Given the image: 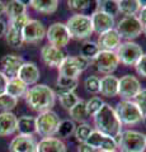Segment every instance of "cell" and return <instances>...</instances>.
<instances>
[{
    "label": "cell",
    "instance_id": "obj_21",
    "mask_svg": "<svg viewBox=\"0 0 146 152\" xmlns=\"http://www.w3.org/2000/svg\"><path fill=\"white\" fill-rule=\"evenodd\" d=\"M18 118L12 112H3L0 113V136L5 137L13 134L17 131Z\"/></svg>",
    "mask_w": 146,
    "mask_h": 152
},
{
    "label": "cell",
    "instance_id": "obj_10",
    "mask_svg": "<svg viewBox=\"0 0 146 152\" xmlns=\"http://www.w3.org/2000/svg\"><path fill=\"white\" fill-rule=\"evenodd\" d=\"M46 37L50 42L48 45L57 47V48H62V47L67 46L70 39H71L66 24H64V23H54V24H51L48 29L46 31Z\"/></svg>",
    "mask_w": 146,
    "mask_h": 152
},
{
    "label": "cell",
    "instance_id": "obj_18",
    "mask_svg": "<svg viewBox=\"0 0 146 152\" xmlns=\"http://www.w3.org/2000/svg\"><path fill=\"white\" fill-rule=\"evenodd\" d=\"M97 45L101 51L116 52L121 45V37L118 34V32L116 31V28H113L111 31H107L104 33H102V34H99Z\"/></svg>",
    "mask_w": 146,
    "mask_h": 152
},
{
    "label": "cell",
    "instance_id": "obj_37",
    "mask_svg": "<svg viewBox=\"0 0 146 152\" xmlns=\"http://www.w3.org/2000/svg\"><path fill=\"white\" fill-rule=\"evenodd\" d=\"M17 103H18V99L10 96L9 94H7V93L0 94V109H1V110H4V112L13 110V109L17 107Z\"/></svg>",
    "mask_w": 146,
    "mask_h": 152
},
{
    "label": "cell",
    "instance_id": "obj_50",
    "mask_svg": "<svg viewBox=\"0 0 146 152\" xmlns=\"http://www.w3.org/2000/svg\"><path fill=\"white\" fill-rule=\"evenodd\" d=\"M142 121H144V123H145V126H146V115L144 117V119H142Z\"/></svg>",
    "mask_w": 146,
    "mask_h": 152
},
{
    "label": "cell",
    "instance_id": "obj_32",
    "mask_svg": "<svg viewBox=\"0 0 146 152\" xmlns=\"http://www.w3.org/2000/svg\"><path fill=\"white\" fill-rule=\"evenodd\" d=\"M99 47L95 42L92 41H85L80 47V56H83L84 58H87L89 61H94V58L97 57V55L99 53Z\"/></svg>",
    "mask_w": 146,
    "mask_h": 152
},
{
    "label": "cell",
    "instance_id": "obj_17",
    "mask_svg": "<svg viewBox=\"0 0 146 152\" xmlns=\"http://www.w3.org/2000/svg\"><path fill=\"white\" fill-rule=\"evenodd\" d=\"M41 57L42 61L48 67H59L66 56L61 51V48H57V47H54L51 45H46L41 50Z\"/></svg>",
    "mask_w": 146,
    "mask_h": 152
},
{
    "label": "cell",
    "instance_id": "obj_33",
    "mask_svg": "<svg viewBox=\"0 0 146 152\" xmlns=\"http://www.w3.org/2000/svg\"><path fill=\"white\" fill-rule=\"evenodd\" d=\"M5 39H7V43L13 47V48H21L23 46V37H22V32L21 31H17L12 27H8V31L5 33Z\"/></svg>",
    "mask_w": 146,
    "mask_h": 152
},
{
    "label": "cell",
    "instance_id": "obj_5",
    "mask_svg": "<svg viewBox=\"0 0 146 152\" xmlns=\"http://www.w3.org/2000/svg\"><path fill=\"white\" fill-rule=\"evenodd\" d=\"M60 122L61 121L57 113H55L54 110L40 113V115L36 118V133H38L43 138L54 137L55 134H57Z\"/></svg>",
    "mask_w": 146,
    "mask_h": 152
},
{
    "label": "cell",
    "instance_id": "obj_4",
    "mask_svg": "<svg viewBox=\"0 0 146 152\" xmlns=\"http://www.w3.org/2000/svg\"><path fill=\"white\" fill-rule=\"evenodd\" d=\"M117 148L121 152H145L146 134L139 131H122Z\"/></svg>",
    "mask_w": 146,
    "mask_h": 152
},
{
    "label": "cell",
    "instance_id": "obj_24",
    "mask_svg": "<svg viewBox=\"0 0 146 152\" xmlns=\"http://www.w3.org/2000/svg\"><path fill=\"white\" fill-rule=\"evenodd\" d=\"M27 91H28V86L23 81H21L18 77L12 79V80H8L5 93L9 94L10 96L15 98V99L22 98V96H26Z\"/></svg>",
    "mask_w": 146,
    "mask_h": 152
},
{
    "label": "cell",
    "instance_id": "obj_20",
    "mask_svg": "<svg viewBox=\"0 0 146 152\" xmlns=\"http://www.w3.org/2000/svg\"><path fill=\"white\" fill-rule=\"evenodd\" d=\"M17 77L21 81L24 83L27 86L28 85H37V81H38L41 77V72L36 64L24 62L21 66L19 71H18Z\"/></svg>",
    "mask_w": 146,
    "mask_h": 152
},
{
    "label": "cell",
    "instance_id": "obj_27",
    "mask_svg": "<svg viewBox=\"0 0 146 152\" xmlns=\"http://www.w3.org/2000/svg\"><path fill=\"white\" fill-rule=\"evenodd\" d=\"M17 131L19 132V134L33 136V133H36V118L29 117V115L21 117L18 119Z\"/></svg>",
    "mask_w": 146,
    "mask_h": 152
},
{
    "label": "cell",
    "instance_id": "obj_12",
    "mask_svg": "<svg viewBox=\"0 0 146 152\" xmlns=\"http://www.w3.org/2000/svg\"><path fill=\"white\" fill-rule=\"evenodd\" d=\"M141 91L139 79L132 75H125L118 79V95L123 100H132Z\"/></svg>",
    "mask_w": 146,
    "mask_h": 152
},
{
    "label": "cell",
    "instance_id": "obj_39",
    "mask_svg": "<svg viewBox=\"0 0 146 152\" xmlns=\"http://www.w3.org/2000/svg\"><path fill=\"white\" fill-rule=\"evenodd\" d=\"M103 100L98 96H93L92 99H89L87 102V112L89 114V117H94L95 114L99 112V109L103 107Z\"/></svg>",
    "mask_w": 146,
    "mask_h": 152
},
{
    "label": "cell",
    "instance_id": "obj_40",
    "mask_svg": "<svg viewBox=\"0 0 146 152\" xmlns=\"http://www.w3.org/2000/svg\"><path fill=\"white\" fill-rule=\"evenodd\" d=\"M84 86L85 90L90 94H97L99 93V86H101V79L97 76H89L84 81Z\"/></svg>",
    "mask_w": 146,
    "mask_h": 152
},
{
    "label": "cell",
    "instance_id": "obj_47",
    "mask_svg": "<svg viewBox=\"0 0 146 152\" xmlns=\"http://www.w3.org/2000/svg\"><path fill=\"white\" fill-rule=\"evenodd\" d=\"M8 31V26H7V23L1 20L0 19V37H3V36H5V33Z\"/></svg>",
    "mask_w": 146,
    "mask_h": 152
},
{
    "label": "cell",
    "instance_id": "obj_34",
    "mask_svg": "<svg viewBox=\"0 0 146 152\" xmlns=\"http://www.w3.org/2000/svg\"><path fill=\"white\" fill-rule=\"evenodd\" d=\"M97 9L101 10L103 13L108 14V15H112L114 18L117 14H118V5H117V1L114 0H104V1H97Z\"/></svg>",
    "mask_w": 146,
    "mask_h": 152
},
{
    "label": "cell",
    "instance_id": "obj_31",
    "mask_svg": "<svg viewBox=\"0 0 146 152\" xmlns=\"http://www.w3.org/2000/svg\"><path fill=\"white\" fill-rule=\"evenodd\" d=\"M26 10H27L26 3L19 1V0L9 1L5 7V13L9 19H14L19 15H23V14H26Z\"/></svg>",
    "mask_w": 146,
    "mask_h": 152
},
{
    "label": "cell",
    "instance_id": "obj_11",
    "mask_svg": "<svg viewBox=\"0 0 146 152\" xmlns=\"http://www.w3.org/2000/svg\"><path fill=\"white\" fill-rule=\"evenodd\" d=\"M97 70L104 75H112L120 65V60L116 52L112 51H99V53L94 58Z\"/></svg>",
    "mask_w": 146,
    "mask_h": 152
},
{
    "label": "cell",
    "instance_id": "obj_1",
    "mask_svg": "<svg viewBox=\"0 0 146 152\" xmlns=\"http://www.w3.org/2000/svg\"><path fill=\"white\" fill-rule=\"evenodd\" d=\"M94 118V126L97 131L112 138H116L122 133V123L116 114V110L109 104H103Z\"/></svg>",
    "mask_w": 146,
    "mask_h": 152
},
{
    "label": "cell",
    "instance_id": "obj_38",
    "mask_svg": "<svg viewBox=\"0 0 146 152\" xmlns=\"http://www.w3.org/2000/svg\"><path fill=\"white\" fill-rule=\"evenodd\" d=\"M60 104L62 105V108L70 110L75 104H76L80 99L78 98V95L75 93H65V94H60Z\"/></svg>",
    "mask_w": 146,
    "mask_h": 152
},
{
    "label": "cell",
    "instance_id": "obj_15",
    "mask_svg": "<svg viewBox=\"0 0 146 152\" xmlns=\"http://www.w3.org/2000/svg\"><path fill=\"white\" fill-rule=\"evenodd\" d=\"M90 20L93 26V32L98 33V34H102V33H104L107 31L113 29L116 23L114 18L112 15H108V14L98 10V9L90 15Z\"/></svg>",
    "mask_w": 146,
    "mask_h": 152
},
{
    "label": "cell",
    "instance_id": "obj_35",
    "mask_svg": "<svg viewBox=\"0 0 146 152\" xmlns=\"http://www.w3.org/2000/svg\"><path fill=\"white\" fill-rule=\"evenodd\" d=\"M75 129H76V126L75 123L70 119H65V121H61L60 122V126H59V129H57V134L62 138H67L71 134L75 133Z\"/></svg>",
    "mask_w": 146,
    "mask_h": 152
},
{
    "label": "cell",
    "instance_id": "obj_36",
    "mask_svg": "<svg viewBox=\"0 0 146 152\" xmlns=\"http://www.w3.org/2000/svg\"><path fill=\"white\" fill-rule=\"evenodd\" d=\"M93 132V128L88 124V123H80L75 129V138L76 141H79L80 143H85L88 137L90 136V133Z\"/></svg>",
    "mask_w": 146,
    "mask_h": 152
},
{
    "label": "cell",
    "instance_id": "obj_30",
    "mask_svg": "<svg viewBox=\"0 0 146 152\" xmlns=\"http://www.w3.org/2000/svg\"><path fill=\"white\" fill-rule=\"evenodd\" d=\"M56 86H57V93L65 94V93H74V90L78 86V79L66 77V76H60L56 81Z\"/></svg>",
    "mask_w": 146,
    "mask_h": 152
},
{
    "label": "cell",
    "instance_id": "obj_19",
    "mask_svg": "<svg viewBox=\"0 0 146 152\" xmlns=\"http://www.w3.org/2000/svg\"><path fill=\"white\" fill-rule=\"evenodd\" d=\"M0 64H1L3 69H4L3 72L7 76V79L12 80V79L17 77L21 66L24 64V60H23L21 56H17V55H5L0 60Z\"/></svg>",
    "mask_w": 146,
    "mask_h": 152
},
{
    "label": "cell",
    "instance_id": "obj_26",
    "mask_svg": "<svg viewBox=\"0 0 146 152\" xmlns=\"http://www.w3.org/2000/svg\"><path fill=\"white\" fill-rule=\"evenodd\" d=\"M118 12L126 17H136L140 12V3L139 0H118Z\"/></svg>",
    "mask_w": 146,
    "mask_h": 152
},
{
    "label": "cell",
    "instance_id": "obj_44",
    "mask_svg": "<svg viewBox=\"0 0 146 152\" xmlns=\"http://www.w3.org/2000/svg\"><path fill=\"white\" fill-rule=\"evenodd\" d=\"M7 84H8V79H7V76L4 75L3 71H0V94L5 93Z\"/></svg>",
    "mask_w": 146,
    "mask_h": 152
},
{
    "label": "cell",
    "instance_id": "obj_8",
    "mask_svg": "<svg viewBox=\"0 0 146 152\" xmlns=\"http://www.w3.org/2000/svg\"><path fill=\"white\" fill-rule=\"evenodd\" d=\"M116 53L118 56L120 62L126 66H135L144 56V51L137 43H135L132 41H126L120 45Z\"/></svg>",
    "mask_w": 146,
    "mask_h": 152
},
{
    "label": "cell",
    "instance_id": "obj_6",
    "mask_svg": "<svg viewBox=\"0 0 146 152\" xmlns=\"http://www.w3.org/2000/svg\"><path fill=\"white\" fill-rule=\"evenodd\" d=\"M116 114L122 124L134 126L144 119V115L132 100H121L116 107Z\"/></svg>",
    "mask_w": 146,
    "mask_h": 152
},
{
    "label": "cell",
    "instance_id": "obj_9",
    "mask_svg": "<svg viewBox=\"0 0 146 152\" xmlns=\"http://www.w3.org/2000/svg\"><path fill=\"white\" fill-rule=\"evenodd\" d=\"M116 31L118 32L121 38H125L127 41H132L144 32V27L141 26L137 17H125L118 22Z\"/></svg>",
    "mask_w": 146,
    "mask_h": 152
},
{
    "label": "cell",
    "instance_id": "obj_14",
    "mask_svg": "<svg viewBox=\"0 0 146 152\" xmlns=\"http://www.w3.org/2000/svg\"><path fill=\"white\" fill-rule=\"evenodd\" d=\"M87 145L93 147L97 151H116L117 145L114 140L112 137H108L106 134H103L99 131H94L90 133V136L88 137V140L85 142Z\"/></svg>",
    "mask_w": 146,
    "mask_h": 152
},
{
    "label": "cell",
    "instance_id": "obj_16",
    "mask_svg": "<svg viewBox=\"0 0 146 152\" xmlns=\"http://www.w3.org/2000/svg\"><path fill=\"white\" fill-rule=\"evenodd\" d=\"M37 145H38V142L36 141L33 136L18 134L9 143V151L10 152H37Z\"/></svg>",
    "mask_w": 146,
    "mask_h": 152
},
{
    "label": "cell",
    "instance_id": "obj_28",
    "mask_svg": "<svg viewBox=\"0 0 146 152\" xmlns=\"http://www.w3.org/2000/svg\"><path fill=\"white\" fill-rule=\"evenodd\" d=\"M70 117L73 118V122H79V123H85L89 118V114L87 112V102L79 100L75 105L69 110Z\"/></svg>",
    "mask_w": 146,
    "mask_h": 152
},
{
    "label": "cell",
    "instance_id": "obj_13",
    "mask_svg": "<svg viewBox=\"0 0 146 152\" xmlns=\"http://www.w3.org/2000/svg\"><path fill=\"white\" fill-rule=\"evenodd\" d=\"M22 37H23V42H26V43H32V45L40 43L46 37V29L40 20L29 19V22L27 23L22 31Z\"/></svg>",
    "mask_w": 146,
    "mask_h": 152
},
{
    "label": "cell",
    "instance_id": "obj_23",
    "mask_svg": "<svg viewBox=\"0 0 146 152\" xmlns=\"http://www.w3.org/2000/svg\"><path fill=\"white\" fill-rule=\"evenodd\" d=\"M99 93L107 98L118 95V79L113 75H106L103 79H101Z\"/></svg>",
    "mask_w": 146,
    "mask_h": 152
},
{
    "label": "cell",
    "instance_id": "obj_48",
    "mask_svg": "<svg viewBox=\"0 0 146 152\" xmlns=\"http://www.w3.org/2000/svg\"><path fill=\"white\" fill-rule=\"evenodd\" d=\"M5 4H4L3 1H0V15H3L4 13H5Z\"/></svg>",
    "mask_w": 146,
    "mask_h": 152
},
{
    "label": "cell",
    "instance_id": "obj_22",
    "mask_svg": "<svg viewBox=\"0 0 146 152\" xmlns=\"http://www.w3.org/2000/svg\"><path fill=\"white\" fill-rule=\"evenodd\" d=\"M37 152H67L66 146L60 138L47 137L42 138L37 145Z\"/></svg>",
    "mask_w": 146,
    "mask_h": 152
},
{
    "label": "cell",
    "instance_id": "obj_43",
    "mask_svg": "<svg viewBox=\"0 0 146 152\" xmlns=\"http://www.w3.org/2000/svg\"><path fill=\"white\" fill-rule=\"evenodd\" d=\"M135 69H136V71H137L139 75L146 77V55H144L142 57H141L139 62L135 65Z\"/></svg>",
    "mask_w": 146,
    "mask_h": 152
},
{
    "label": "cell",
    "instance_id": "obj_45",
    "mask_svg": "<svg viewBox=\"0 0 146 152\" xmlns=\"http://www.w3.org/2000/svg\"><path fill=\"white\" fill-rule=\"evenodd\" d=\"M137 19L140 20L141 26L146 27V7L140 9V12H139V14H137Z\"/></svg>",
    "mask_w": 146,
    "mask_h": 152
},
{
    "label": "cell",
    "instance_id": "obj_46",
    "mask_svg": "<svg viewBox=\"0 0 146 152\" xmlns=\"http://www.w3.org/2000/svg\"><path fill=\"white\" fill-rule=\"evenodd\" d=\"M78 151L79 152H97V150H94L93 147H90L87 143H80L78 147Z\"/></svg>",
    "mask_w": 146,
    "mask_h": 152
},
{
    "label": "cell",
    "instance_id": "obj_52",
    "mask_svg": "<svg viewBox=\"0 0 146 152\" xmlns=\"http://www.w3.org/2000/svg\"><path fill=\"white\" fill-rule=\"evenodd\" d=\"M145 152H146V151H145Z\"/></svg>",
    "mask_w": 146,
    "mask_h": 152
},
{
    "label": "cell",
    "instance_id": "obj_49",
    "mask_svg": "<svg viewBox=\"0 0 146 152\" xmlns=\"http://www.w3.org/2000/svg\"><path fill=\"white\" fill-rule=\"evenodd\" d=\"M142 33H144V34L146 36V27H144V32H142Z\"/></svg>",
    "mask_w": 146,
    "mask_h": 152
},
{
    "label": "cell",
    "instance_id": "obj_7",
    "mask_svg": "<svg viewBox=\"0 0 146 152\" xmlns=\"http://www.w3.org/2000/svg\"><path fill=\"white\" fill-rule=\"evenodd\" d=\"M90 61L84 58L83 56H66L64 61L59 66V75L66 76V77L78 79V76L85 71Z\"/></svg>",
    "mask_w": 146,
    "mask_h": 152
},
{
    "label": "cell",
    "instance_id": "obj_25",
    "mask_svg": "<svg viewBox=\"0 0 146 152\" xmlns=\"http://www.w3.org/2000/svg\"><path fill=\"white\" fill-rule=\"evenodd\" d=\"M29 4L32 9L42 14H52L59 8L57 0H32Z\"/></svg>",
    "mask_w": 146,
    "mask_h": 152
},
{
    "label": "cell",
    "instance_id": "obj_42",
    "mask_svg": "<svg viewBox=\"0 0 146 152\" xmlns=\"http://www.w3.org/2000/svg\"><path fill=\"white\" fill-rule=\"evenodd\" d=\"M135 103L142 113V115H146V89H141V91L135 98Z\"/></svg>",
    "mask_w": 146,
    "mask_h": 152
},
{
    "label": "cell",
    "instance_id": "obj_51",
    "mask_svg": "<svg viewBox=\"0 0 146 152\" xmlns=\"http://www.w3.org/2000/svg\"><path fill=\"white\" fill-rule=\"evenodd\" d=\"M99 152H117V151H99Z\"/></svg>",
    "mask_w": 146,
    "mask_h": 152
},
{
    "label": "cell",
    "instance_id": "obj_29",
    "mask_svg": "<svg viewBox=\"0 0 146 152\" xmlns=\"http://www.w3.org/2000/svg\"><path fill=\"white\" fill-rule=\"evenodd\" d=\"M67 4H69L70 9L78 12L76 14H85V15H89L88 12H92V14H93L97 10V5H93L94 3L88 1V0H71V1H69Z\"/></svg>",
    "mask_w": 146,
    "mask_h": 152
},
{
    "label": "cell",
    "instance_id": "obj_41",
    "mask_svg": "<svg viewBox=\"0 0 146 152\" xmlns=\"http://www.w3.org/2000/svg\"><path fill=\"white\" fill-rule=\"evenodd\" d=\"M29 22V18H28L27 14H23V15H19L14 19H10V22H9V27L14 28V29L17 31H23V28L26 27V24Z\"/></svg>",
    "mask_w": 146,
    "mask_h": 152
},
{
    "label": "cell",
    "instance_id": "obj_3",
    "mask_svg": "<svg viewBox=\"0 0 146 152\" xmlns=\"http://www.w3.org/2000/svg\"><path fill=\"white\" fill-rule=\"evenodd\" d=\"M69 34L74 39H85L93 34V26L90 17L85 14H74L66 22Z\"/></svg>",
    "mask_w": 146,
    "mask_h": 152
},
{
    "label": "cell",
    "instance_id": "obj_2",
    "mask_svg": "<svg viewBox=\"0 0 146 152\" xmlns=\"http://www.w3.org/2000/svg\"><path fill=\"white\" fill-rule=\"evenodd\" d=\"M56 94L50 86L45 84H37L32 86L26 94V102L28 107L38 113L51 110L55 104Z\"/></svg>",
    "mask_w": 146,
    "mask_h": 152
}]
</instances>
